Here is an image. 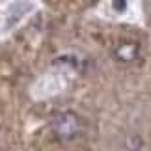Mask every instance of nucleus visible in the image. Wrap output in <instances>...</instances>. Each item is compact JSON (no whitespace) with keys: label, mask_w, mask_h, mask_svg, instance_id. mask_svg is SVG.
<instances>
[{"label":"nucleus","mask_w":151,"mask_h":151,"mask_svg":"<svg viewBox=\"0 0 151 151\" xmlns=\"http://www.w3.org/2000/svg\"><path fill=\"white\" fill-rule=\"evenodd\" d=\"M36 9L34 0H6L0 8V32H9Z\"/></svg>","instance_id":"f257e3e1"},{"label":"nucleus","mask_w":151,"mask_h":151,"mask_svg":"<svg viewBox=\"0 0 151 151\" xmlns=\"http://www.w3.org/2000/svg\"><path fill=\"white\" fill-rule=\"evenodd\" d=\"M52 131L58 138L62 140H69L80 131V121L73 112H62L52 119Z\"/></svg>","instance_id":"f03ea898"},{"label":"nucleus","mask_w":151,"mask_h":151,"mask_svg":"<svg viewBox=\"0 0 151 151\" xmlns=\"http://www.w3.org/2000/svg\"><path fill=\"white\" fill-rule=\"evenodd\" d=\"M138 54V47L134 43H123V45H119L118 49H116V58L121 62H131V60H134Z\"/></svg>","instance_id":"7ed1b4c3"},{"label":"nucleus","mask_w":151,"mask_h":151,"mask_svg":"<svg viewBox=\"0 0 151 151\" xmlns=\"http://www.w3.org/2000/svg\"><path fill=\"white\" fill-rule=\"evenodd\" d=\"M112 8H114L116 13H123L129 8V2L127 0H112Z\"/></svg>","instance_id":"20e7f679"}]
</instances>
